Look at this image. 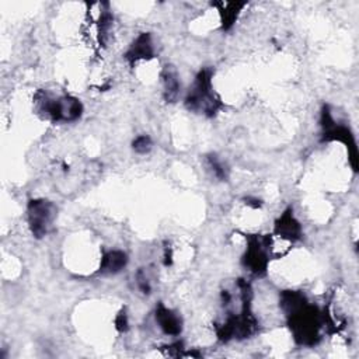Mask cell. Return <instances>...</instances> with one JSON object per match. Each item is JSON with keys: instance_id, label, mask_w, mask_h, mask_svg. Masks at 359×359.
Segmentation results:
<instances>
[{"instance_id": "cell-1", "label": "cell", "mask_w": 359, "mask_h": 359, "mask_svg": "<svg viewBox=\"0 0 359 359\" xmlns=\"http://www.w3.org/2000/svg\"><path fill=\"white\" fill-rule=\"evenodd\" d=\"M289 327L293 338L300 345H316L320 339V330L323 327V316L316 306L309 303L287 314Z\"/></svg>"}, {"instance_id": "cell-2", "label": "cell", "mask_w": 359, "mask_h": 359, "mask_svg": "<svg viewBox=\"0 0 359 359\" xmlns=\"http://www.w3.org/2000/svg\"><path fill=\"white\" fill-rule=\"evenodd\" d=\"M185 105L189 111L201 112L208 116H213L219 111L222 102L212 88V70L202 69L196 74L185 97Z\"/></svg>"}, {"instance_id": "cell-3", "label": "cell", "mask_w": 359, "mask_h": 359, "mask_svg": "<svg viewBox=\"0 0 359 359\" xmlns=\"http://www.w3.org/2000/svg\"><path fill=\"white\" fill-rule=\"evenodd\" d=\"M35 104L36 108L53 122H73L77 121L83 112L81 102L70 95L52 98L43 93H39Z\"/></svg>"}, {"instance_id": "cell-4", "label": "cell", "mask_w": 359, "mask_h": 359, "mask_svg": "<svg viewBox=\"0 0 359 359\" xmlns=\"http://www.w3.org/2000/svg\"><path fill=\"white\" fill-rule=\"evenodd\" d=\"M56 206L50 201L46 199H32L27 206V217L28 226L34 237L42 238L45 237L56 219Z\"/></svg>"}, {"instance_id": "cell-5", "label": "cell", "mask_w": 359, "mask_h": 359, "mask_svg": "<svg viewBox=\"0 0 359 359\" xmlns=\"http://www.w3.org/2000/svg\"><path fill=\"white\" fill-rule=\"evenodd\" d=\"M271 248L269 236H248L247 237V250L243 257L244 266L254 275L262 276L268 268V252Z\"/></svg>"}, {"instance_id": "cell-6", "label": "cell", "mask_w": 359, "mask_h": 359, "mask_svg": "<svg viewBox=\"0 0 359 359\" xmlns=\"http://www.w3.org/2000/svg\"><path fill=\"white\" fill-rule=\"evenodd\" d=\"M321 126H323V140H338L345 143L348 147V154L351 158V164L353 170L358 167V149L355 139L351 133V130L342 125H337L334 121L331 112L328 111V107L323 108L321 112Z\"/></svg>"}, {"instance_id": "cell-7", "label": "cell", "mask_w": 359, "mask_h": 359, "mask_svg": "<svg viewBox=\"0 0 359 359\" xmlns=\"http://www.w3.org/2000/svg\"><path fill=\"white\" fill-rule=\"evenodd\" d=\"M154 55V46H153V39L149 32H142L139 34L130 46L128 48L125 53V59L133 65L137 60H149Z\"/></svg>"}, {"instance_id": "cell-8", "label": "cell", "mask_w": 359, "mask_h": 359, "mask_svg": "<svg viewBox=\"0 0 359 359\" xmlns=\"http://www.w3.org/2000/svg\"><path fill=\"white\" fill-rule=\"evenodd\" d=\"M156 323L158 324L160 330L171 337H177L182 331V320L178 313L174 310L165 307L163 303H160L156 307Z\"/></svg>"}, {"instance_id": "cell-9", "label": "cell", "mask_w": 359, "mask_h": 359, "mask_svg": "<svg viewBox=\"0 0 359 359\" xmlns=\"http://www.w3.org/2000/svg\"><path fill=\"white\" fill-rule=\"evenodd\" d=\"M275 234L287 241H296L302 236V226L296 220L293 210L286 209L275 223Z\"/></svg>"}, {"instance_id": "cell-10", "label": "cell", "mask_w": 359, "mask_h": 359, "mask_svg": "<svg viewBox=\"0 0 359 359\" xmlns=\"http://www.w3.org/2000/svg\"><path fill=\"white\" fill-rule=\"evenodd\" d=\"M161 84H163V97L167 102H175L180 95L181 83L178 72L172 65H165L161 70Z\"/></svg>"}, {"instance_id": "cell-11", "label": "cell", "mask_w": 359, "mask_h": 359, "mask_svg": "<svg viewBox=\"0 0 359 359\" xmlns=\"http://www.w3.org/2000/svg\"><path fill=\"white\" fill-rule=\"evenodd\" d=\"M128 264V255L121 250H112L104 254L100 265V271L102 273L115 275L121 272Z\"/></svg>"}, {"instance_id": "cell-12", "label": "cell", "mask_w": 359, "mask_h": 359, "mask_svg": "<svg viewBox=\"0 0 359 359\" xmlns=\"http://www.w3.org/2000/svg\"><path fill=\"white\" fill-rule=\"evenodd\" d=\"M217 6L222 7L219 10L222 15V25L224 29H229L236 22L240 10L245 6V3H219Z\"/></svg>"}, {"instance_id": "cell-13", "label": "cell", "mask_w": 359, "mask_h": 359, "mask_svg": "<svg viewBox=\"0 0 359 359\" xmlns=\"http://www.w3.org/2000/svg\"><path fill=\"white\" fill-rule=\"evenodd\" d=\"M206 164L208 168L212 171V174L220 180V181H226L229 177V168L227 165L216 156V154H209L206 156Z\"/></svg>"}, {"instance_id": "cell-14", "label": "cell", "mask_w": 359, "mask_h": 359, "mask_svg": "<svg viewBox=\"0 0 359 359\" xmlns=\"http://www.w3.org/2000/svg\"><path fill=\"white\" fill-rule=\"evenodd\" d=\"M153 146V142L151 139L147 136V135H139L137 137H135V140L132 142V147L136 153L139 154H146L150 151Z\"/></svg>"}, {"instance_id": "cell-15", "label": "cell", "mask_w": 359, "mask_h": 359, "mask_svg": "<svg viewBox=\"0 0 359 359\" xmlns=\"http://www.w3.org/2000/svg\"><path fill=\"white\" fill-rule=\"evenodd\" d=\"M136 285H137L139 290L144 294H149L151 292V282H150V278L147 276L146 271L139 269L136 272Z\"/></svg>"}, {"instance_id": "cell-16", "label": "cell", "mask_w": 359, "mask_h": 359, "mask_svg": "<svg viewBox=\"0 0 359 359\" xmlns=\"http://www.w3.org/2000/svg\"><path fill=\"white\" fill-rule=\"evenodd\" d=\"M115 327L119 332H125L129 327V321H128V314L125 310H121L118 313V316L115 317Z\"/></svg>"}]
</instances>
